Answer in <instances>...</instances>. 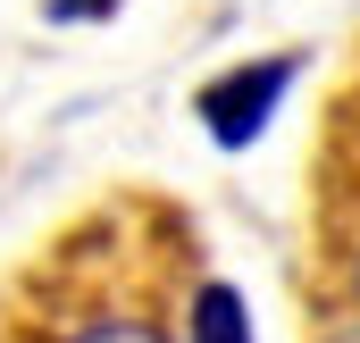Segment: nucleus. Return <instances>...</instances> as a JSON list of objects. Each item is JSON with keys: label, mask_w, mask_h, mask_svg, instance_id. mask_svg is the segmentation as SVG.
<instances>
[{"label": "nucleus", "mask_w": 360, "mask_h": 343, "mask_svg": "<svg viewBox=\"0 0 360 343\" xmlns=\"http://www.w3.org/2000/svg\"><path fill=\"white\" fill-rule=\"evenodd\" d=\"M302 76V59L293 51H276L260 67H226L218 84H201V126H210V143H226V151H243V143H260L276 117V101L293 92Z\"/></svg>", "instance_id": "obj_1"}, {"label": "nucleus", "mask_w": 360, "mask_h": 343, "mask_svg": "<svg viewBox=\"0 0 360 343\" xmlns=\"http://www.w3.org/2000/svg\"><path fill=\"white\" fill-rule=\"evenodd\" d=\"M117 0H51V17H109Z\"/></svg>", "instance_id": "obj_4"}, {"label": "nucleus", "mask_w": 360, "mask_h": 343, "mask_svg": "<svg viewBox=\"0 0 360 343\" xmlns=\"http://www.w3.org/2000/svg\"><path fill=\"white\" fill-rule=\"evenodd\" d=\"M68 343H168L160 327H143V318H84Z\"/></svg>", "instance_id": "obj_3"}, {"label": "nucleus", "mask_w": 360, "mask_h": 343, "mask_svg": "<svg viewBox=\"0 0 360 343\" xmlns=\"http://www.w3.org/2000/svg\"><path fill=\"white\" fill-rule=\"evenodd\" d=\"M193 343H252V318H243V293H235V285H201V302H193Z\"/></svg>", "instance_id": "obj_2"}]
</instances>
